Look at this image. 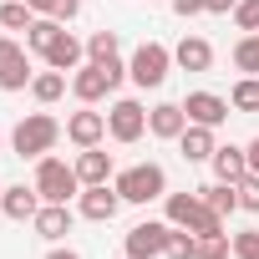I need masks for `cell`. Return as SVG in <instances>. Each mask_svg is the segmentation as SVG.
Segmentation results:
<instances>
[{"mask_svg":"<svg viewBox=\"0 0 259 259\" xmlns=\"http://www.w3.org/2000/svg\"><path fill=\"white\" fill-rule=\"evenodd\" d=\"M56 138H61V127H56V117H46V112H31L16 133H11V143H16L21 158H46V153L56 148Z\"/></svg>","mask_w":259,"mask_h":259,"instance_id":"6da1fadb","label":"cell"},{"mask_svg":"<svg viewBox=\"0 0 259 259\" xmlns=\"http://www.w3.org/2000/svg\"><path fill=\"white\" fill-rule=\"evenodd\" d=\"M168 224H178V229H188V234H219V229H224V219H219L203 198H193V193H173V198H168Z\"/></svg>","mask_w":259,"mask_h":259,"instance_id":"7a4b0ae2","label":"cell"},{"mask_svg":"<svg viewBox=\"0 0 259 259\" xmlns=\"http://www.w3.org/2000/svg\"><path fill=\"white\" fill-rule=\"evenodd\" d=\"M163 168L158 163H138V168H127V173H117V193H122V203H153V198H163Z\"/></svg>","mask_w":259,"mask_h":259,"instance_id":"3957f363","label":"cell"},{"mask_svg":"<svg viewBox=\"0 0 259 259\" xmlns=\"http://www.w3.org/2000/svg\"><path fill=\"white\" fill-rule=\"evenodd\" d=\"M76 168H66L61 158H41V168H36V193H41V203H66L71 193H76Z\"/></svg>","mask_w":259,"mask_h":259,"instance_id":"277c9868","label":"cell"},{"mask_svg":"<svg viewBox=\"0 0 259 259\" xmlns=\"http://www.w3.org/2000/svg\"><path fill=\"white\" fill-rule=\"evenodd\" d=\"M117 81H122V61L112 56V61H92V66H81L76 81H71V92H76L81 102H97V97H107Z\"/></svg>","mask_w":259,"mask_h":259,"instance_id":"5b68a950","label":"cell"},{"mask_svg":"<svg viewBox=\"0 0 259 259\" xmlns=\"http://www.w3.org/2000/svg\"><path fill=\"white\" fill-rule=\"evenodd\" d=\"M168 46H158V41H148V46H138L133 51V66H127V71H133V81L138 87H163V76H168Z\"/></svg>","mask_w":259,"mask_h":259,"instance_id":"8992f818","label":"cell"},{"mask_svg":"<svg viewBox=\"0 0 259 259\" xmlns=\"http://www.w3.org/2000/svg\"><path fill=\"white\" fill-rule=\"evenodd\" d=\"M107 133H112L117 143H138V138L148 133V112H143L133 97H122V102L107 112Z\"/></svg>","mask_w":259,"mask_h":259,"instance_id":"52a82bcc","label":"cell"},{"mask_svg":"<svg viewBox=\"0 0 259 259\" xmlns=\"http://www.w3.org/2000/svg\"><path fill=\"white\" fill-rule=\"evenodd\" d=\"M168 224H138V229H127V259H158L168 249Z\"/></svg>","mask_w":259,"mask_h":259,"instance_id":"ba28073f","label":"cell"},{"mask_svg":"<svg viewBox=\"0 0 259 259\" xmlns=\"http://www.w3.org/2000/svg\"><path fill=\"white\" fill-rule=\"evenodd\" d=\"M26 81H31L26 46H16V41H0V92H21Z\"/></svg>","mask_w":259,"mask_h":259,"instance_id":"9c48e42d","label":"cell"},{"mask_svg":"<svg viewBox=\"0 0 259 259\" xmlns=\"http://www.w3.org/2000/svg\"><path fill=\"white\" fill-rule=\"evenodd\" d=\"M117 203H122V193H117V188H107V183H87V193H81V213H87L92 224L117 219Z\"/></svg>","mask_w":259,"mask_h":259,"instance_id":"30bf717a","label":"cell"},{"mask_svg":"<svg viewBox=\"0 0 259 259\" xmlns=\"http://www.w3.org/2000/svg\"><path fill=\"white\" fill-rule=\"evenodd\" d=\"M183 112H188V122H198V127H219V122L229 117V102L213 97V92H193V97L183 102Z\"/></svg>","mask_w":259,"mask_h":259,"instance_id":"8fae6325","label":"cell"},{"mask_svg":"<svg viewBox=\"0 0 259 259\" xmlns=\"http://www.w3.org/2000/svg\"><path fill=\"white\" fill-rule=\"evenodd\" d=\"M0 208H6V219L26 224V219H36V213H41V193H36V188H26V183H16V188L0 193Z\"/></svg>","mask_w":259,"mask_h":259,"instance_id":"7c38bea8","label":"cell"},{"mask_svg":"<svg viewBox=\"0 0 259 259\" xmlns=\"http://www.w3.org/2000/svg\"><path fill=\"white\" fill-rule=\"evenodd\" d=\"M183 127H188V112L178 102H163V107L148 112V133L153 138H183Z\"/></svg>","mask_w":259,"mask_h":259,"instance_id":"4fadbf2b","label":"cell"},{"mask_svg":"<svg viewBox=\"0 0 259 259\" xmlns=\"http://www.w3.org/2000/svg\"><path fill=\"white\" fill-rule=\"evenodd\" d=\"M178 148H183V158H188V163H208V158L219 153V143H213V127H198V122H188V127H183V138H178Z\"/></svg>","mask_w":259,"mask_h":259,"instance_id":"5bb4252c","label":"cell"},{"mask_svg":"<svg viewBox=\"0 0 259 259\" xmlns=\"http://www.w3.org/2000/svg\"><path fill=\"white\" fill-rule=\"evenodd\" d=\"M102 133H107V117H102V112H76V117L66 122V138H71L76 148H97Z\"/></svg>","mask_w":259,"mask_h":259,"instance_id":"9a60e30c","label":"cell"},{"mask_svg":"<svg viewBox=\"0 0 259 259\" xmlns=\"http://www.w3.org/2000/svg\"><path fill=\"white\" fill-rule=\"evenodd\" d=\"M31 224H36V234H41V239H51V244H56V239H66V234H71V208H66V203H46Z\"/></svg>","mask_w":259,"mask_h":259,"instance_id":"2e32d148","label":"cell"},{"mask_svg":"<svg viewBox=\"0 0 259 259\" xmlns=\"http://www.w3.org/2000/svg\"><path fill=\"white\" fill-rule=\"evenodd\" d=\"M173 61H178L183 71H208V61H213V46H208L203 36H183V41H178V51H173Z\"/></svg>","mask_w":259,"mask_h":259,"instance_id":"e0dca14e","label":"cell"},{"mask_svg":"<svg viewBox=\"0 0 259 259\" xmlns=\"http://www.w3.org/2000/svg\"><path fill=\"white\" fill-rule=\"evenodd\" d=\"M208 163H213L219 183H239V178L249 173V153H244V148H219V153H213Z\"/></svg>","mask_w":259,"mask_h":259,"instance_id":"ac0fdd59","label":"cell"},{"mask_svg":"<svg viewBox=\"0 0 259 259\" xmlns=\"http://www.w3.org/2000/svg\"><path fill=\"white\" fill-rule=\"evenodd\" d=\"M107 173H112V158L97 153V148H81V158H76V178H81V183H107Z\"/></svg>","mask_w":259,"mask_h":259,"instance_id":"d6986e66","label":"cell"},{"mask_svg":"<svg viewBox=\"0 0 259 259\" xmlns=\"http://www.w3.org/2000/svg\"><path fill=\"white\" fill-rule=\"evenodd\" d=\"M76 61H81V41L61 31V36H56V46L46 51V66H56V71H71Z\"/></svg>","mask_w":259,"mask_h":259,"instance_id":"ffe728a7","label":"cell"},{"mask_svg":"<svg viewBox=\"0 0 259 259\" xmlns=\"http://www.w3.org/2000/svg\"><path fill=\"white\" fill-rule=\"evenodd\" d=\"M198 193H203V203H208L219 219L239 208V183H208V188H198Z\"/></svg>","mask_w":259,"mask_h":259,"instance_id":"44dd1931","label":"cell"},{"mask_svg":"<svg viewBox=\"0 0 259 259\" xmlns=\"http://www.w3.org/2000/svg\"><path fill=\"white\" fill-rule=\"evenodd\" d=\"M56 36H61V21H51V16H41V21H31V31H26V46L46 56V51L56 46Z\"/></svg>","mask_w":259,"mask_h":259,"instance_id":"7402d4cb","label":"cell"},{"mask_svg":"<svg viewBox=\"0 0 259 259\" xmlns=\"http://www.w3.org/2000/svg\"><path fill=\"white\" fill-rule=\"evenodd\" d=\"M31 21H36V11L26 0H6V6H0V26L6 31H31Z\"/></svg>","mask_w":259,"mask_h":259,"instance_id":"603a6c76","label":"cell"},{"mask_svg":"<svg viewBox=\"0 0 259 259\" xmlns=\"http://www.w3.org/2000/svg\"><path fill=\"white\" fill-rule=\"evenodd\" d=\"M31 92H36V102H56L61 92H66V76L51 66V71H41V76H31Z\"/></svg>","mask_w":259,"mask_h":259,"instance_id":"cb8c5ba5","label":"cell"},{"mask_svg":"<svg viewBox=\"0 0 259 259\" xmlns=\"http://www.w3.org/2000/svg\"><path fill=\"white\" fill-rule=\"evenodd\" d=\"M26 6H31L36 16H51V21H71V16L81 11V0H26Z\"/></svg>","mask_w":259,"mask_h":259,"instance_id":"d4e9b609","label":"cell"},{"mask_svg":"<svg viewBox=\"0 0 259 259\" xmlns=\"http://www.w3.org/2000/svg\"><path fill=\"white\" fill-rule=\"evenodd\" d=\"M193 259H229V234H224V229H219V234H198Z\"/></svg>","mask_w":259,"mask_h":259,"instance_id":"484cf974","label":"cell"},{"mask_svg":"<svg viewBox=\"0 0 259 259\" xmlns=\"http://www.w3.org/2000/svg\"><path fill=\"white\" fill-rule=\"evenodd\" d=\"M234 66H239V71H259V31H249V36L234 46Z\"/></svg>","mask_w":259,"mask_h":259,"instance_id":"4316f807","label":"cell"},{"mask_svg":"<svg viewBox=\"0 0 259 259\" xmlns=\"http://www.w3.org/2000/svg\"><path fill=\"white\" fill-rule=\"evenodd\" d=\"M193 249H198V239H188V229H178L173 224V234H168V259H193Z\"/></svg>","mask_w":259,"mask_h":259,"instance_id":"83f0119b","label":"cell"},{"mask_svg":"<svg viewBox=\"0 0 259 259\" xmlns=\"http://www.w3.org/2000/svg\"><path fill=\"white\" fill-rule=\"evenodd\" d=\"M87 51H92V61H112L117 56V31H97L87 41Z\"/></svg>","mask_w":259,"mask_h":259,"instance_id":"f1b7e54d","label":"cell"},{"mask_svg":"<svg viewBox=\"0 0 259 259\" xmlns=\"http://www.w3.org/2000/svg\"><path fill=\"white\" fill-rule=\"evenodd\" d=\"M234 107H239V112H259V81H254V76H244V81L234 87Z\"/></svg>","mask_w":259,"mask_h":259,"instance_id":"f546056e","label":"cell"},{"mask_svg":"<svg viewBox=\"0 0 259 259\" xmlns=\"http://www.w3.org/2000/svg\"><path fill=\"white\" fill-rule=\"evenodd\" d=\"M239 208L259 213V173H244V178H239Z\"/></svg>","mask_w":259,"mask_h":259,"instance_id":"4dcf8cb0","label":"cell"},{"mask_svg":"<svg viewBox=\"0 0 259 259\" xmlns=\"http://www.w3.org/2000/svg\"><path fill=\"white\" fill-rule=\"evenodd\" d=\"M234 21H239V31H259V0H239Z\"/></svg>","mask_w":259,"mask_h":259,"instance_id":"1f68e13d","label":"cell"},{"mask_svg":"<svg viewBox=\"0 0 259 259\" xmlns=\"http://www.w3.org/2000/svg\"><path fill=\"white\" fill-rule=\"evenodd\" d=\"M234 254H239V259H259V229L234 234Z\"/></svg>","mask_w":259,"mask_h":259,"instance_id":"d6a6232c","label":"cell"},{"mask_svg":"<svg viewBox=\"0 0 259 259\" xmlns=\"http://www.w3.org/2000/svg\"><path fill=\"white\" fill-rule=\"evenodd\" d=\"M234 6H239V0H203V11H208V16H224V11H234Z\"/></svg>","mask_w":259,"mask_h":259,"instance_id":"836d02e7","label":"cell"},{"mask_svg":"<svg viewBox=\"0 0 259 259\" xmlns=\"http://www.w3.org/2000/svg\"><path fill=\"white\" fill-rule=\"evenodd\" d=\"M173 11H178V16H198V11H203V0H173Z\"/></svg>","mask_w":259,"mask_h":259,"instance_id":"e575fe53","label":"cell"},{"mask_svg":"<svg viewBox=\"0 0 259 259\" xmlns=\"http://www.w3.org/2000/svg\"><path fill=\"white\" fill-rule=\"evenodd\" d=\"M244 153H249V173H259V138H254V143H249Z\"/></svg>","mask_w":259,"mask_h":259,"instance_id":"d590c367","label":"cell"},{"mask_svg":"<svg viewBox=\"0 0 259 259\" xmlns=\"http://www.w3.org/2000/svg\"><path fill=\"white\" fill-rule=\"evenodd\" d=\"M46 259H81V254H71V249H51Z\"/></svg>","mask_w":259,"mask_h":259,"instance_id":"8d00e7d4","label":"cell"},{"mask_svg":"<svg viewBox=\"0 0 259 259\" xmlns=\"http://www.w3.org/2000/svg\"><path fill=\"white\" fill-rule=\"evenodd\" d=\"M0 193H6V188H0Z\"/></svg>","mask_w":259,"mask_h":259,"instance_id":"74e56055","label":"cell"}]
</instances>
